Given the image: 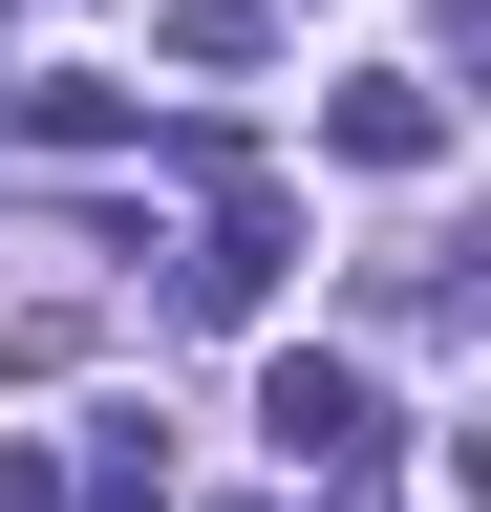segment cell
<instances>
[{"label":"cell","instance_id":"6da1fadb","mask_svg":"<svg viewBox=\"0 0 491 512\" xmlns=\"http://www.w3.org/2000/svg\"><path fill=\"white\" fill-rule=\"evenodd\" d=\"M257 427H278V448H299V470H385V427H406V406H385V384H363V363H342V342H299V363H278V384H257Z\"/></svg>","mask_w":491,"mask_h":512},{"label":"cell","instance_id":"7a4b0ae2","mask_svg":"<svg viewBox=\"0 0 491 512\" xmlns=\"http://www.w3.org/2000/svg\"><path fill=\"white\" fill-rule=\"evenodd\" d=\"M278 256H299V214H278V192H235V214L171 256V320H257V299H278Z\"/></svg>","mask_w":491,"mask_h":512},{"label":"cell","instance_id":"3957f363","mask_svg":"<svg viewBox=\"0 0 491 512\" xmlns=\"http://www.w3.org/2000/svg\"><path fill=\"white\" fill-rule=\"evenodd\" d=\"M321 150H342V171H449V86H427V64H385V86L321 107Z\"/></svg>","mask_w":491,"mask_h":512},{"label":"cell","instance_id":"277c9868","mask_svg":"<svg viewBox=\"0 0 491 512\" xmlns=\"http://www.w3.org/2000/svg\"><path fill=\"white\" fill-rule=\"evenodd\" d=\"M129 128H150V107L86 86V64H65V86H22V150H129Z\"/></svg>","mask_w":491,"mask_h":512},{"label":"cell","instance_id":"5b68a950","mask_svg":"<svg viewBox=\"0 0 491 512\" xmlns=\"http://www.w3.org/2000/svg\"><path fill=\"white\" fill-rule=\"evenodd\" d=\"M65 512H171V448H150V406H107V448H86V491Z\"/></svg>","mask_w":491,"mask_h":512},{"label":"cell","instance_id":"8992f818","mask_svg":"<svg viewBox=\"0 0 491 512\" xmlns=\"http://www.w3.org/2000/svg\"><path fill=\"white\" fill-rule=\"evenodd\" d=\"M171 22V64H257V0H150Z\"/></svg>","mask_w":491,"mask_h":512}]
</instances>
